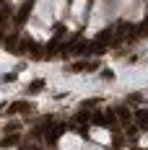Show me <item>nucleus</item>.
I'll list each match as a JSON object with an SVG mask.
<instances>
[{
  "mask_svg": "<svg viewBox=\"0 0 148 150\" xmlns=\"http://www.w3.org/2000/svg\"><path fill=\"white\" fill-rule=\"evenodd\" d=\"M21 52H36V44H34L31 39H24V42H21Z\"/></svg>",
  "mask_w": 148,
  "mask_h": 150,
  "instance_id": "nucleus-5",
  "label": "nucleus"
},
{
  "mask_svg": "<svg viewBox=\"0 0 148 150\" xmlns=\"http://www.w3.org/2000/svg\"><path fill=\"white\" fill-rule=\"evenodd\" d=\"M114 119L125 122V124H130V119H133V114H130V109H125V106H119V109H114Z\"/></svg>",
  "mask_w": 148,
  "mask_h": 150,
  "instance_id": "nucleus-2",
  "label": "nucleus"
},
{
  "mask_svg": "<svg viewBox=\"0 0 148 150\" xmlns=\"http://www.w3.org/2000/svg\"><path fill=\"white\" fill-rule=\"evenodd\" d=\"M42 88H44V80H34V83H31V93H36V91H42Z\"/></svg>",
  "mask_w": 148,
  "mask_h": 150,
  "instance_id": "nucleus-10",
  "label": "nucleus"
},
{
  "mask_svg": "<svg viewBox=\"0 0 148 150\" xmlns=\"http://www.w3.org/2000/svg\"><path fill=\"white\" fill-rule=\"evenodd\" d=\"M109 42H112V29H104L102 34H99V39H96V47L102 49V47H104V44H109Z\"/></svg>",
  "mask_w": 148,
  "mask_h": 150,
  "instance_id": "nucleus-3",
  "label": "nucleus"
},
{
  "mask_svg": "<svg viewBox=\"0 0 148 150\" xmlns=\"http://www.w3.org/2000/svg\"><path fill=\"white\" fill-rule=\"evenodd\" d=\"M138 124L140 127H148V109H140L138 111Z\"/></svg>",
  "mask_w": 148,
  "mask_h": 150,
  "instance_id": "nucleus-6",
  "label": "nucleus"
},
{
  "mask_svg": "<svg viewBox=\"0 0 148 150\" xmlns=\"http://www.w3.org/2000/svg\"><path fill=\"white\" fill-rule=\"evenodd\" d=\"M13 80H16L13 73H11V75H3V83H13Z\"/></svg>",
  "mask_w": 148,
  "mask_h": 150,
  "instance_id": "nucleus-14",
  "label": "nucleus"
},
{
  "mask_svg": "<svg viewBox=\"0 0 148 150\" xmlns=\"http://www.w3.org/2000/svg\"><path fill=\"white\" fill-rule=\"evenodd\" d=\"M29 11H31V0L24 3V8H21V13H18V21H26V18H29Z\"/></svg>",
  "mask_w": 148,
  "mask_h": 150,
  "instance_id": "nucleus-7",
  "label": "nucleus"
},
{
  "mask_svg": "<svg viewBox=\"0 0 148 150\" xmlns=\"http://www.w3.org/2000/svg\"><path fill=\"white\" fill-rule=\"evenodd\" d=\"M16 142H18V137H5V140H3V148H11Z\"/></svg>",
  "mask_w": 148,
  "mask_h": 150,
  "instance_id": "nucleus-11",
  "label": "nucleus"
},
{
  "mask_svg": "<svg viewBox=\"0 0 148 150\" xmlns=\"http://www.w3.org/2000/svg\"><path fill=\"white\" fill-rule=\"evenodd\" d=\"M102 78H104V80H112L114 73H112V70H102Z\"/></svg>",
  "mask_w": 148,
  "mask_h": 150,
  "instance_id": "nucleus-13",
  "label": "nucleus"
},
{
  "mask_svg": "<svg viewBox=\"0 0 148 150\" xmlns=\"http://www.w3.org/2000/svg\"><path fill=\"white\" fill-rule=\"evenodd\" d=\"M91 122L99 124V127H112L117 119H114V111L107 109V111H96V114H91Z\"/></svg>",
  "mask_w": 148,
  "mask_h": 150,
  "instance_id": "nucleus-1",
  "label": "nucleus"
},
{
  "mask_svg": "<svg viewBox=\"0 0 148 150\" xmlns=\"http://www.w3.org/2000/svg\"><path fill=\"white\" fill-rule=\"evenodd\" d=\"M3 44H5V47H16V36H8V39H3Z\"/></svg>",
  "mask_w": 148,
  "mask_h": 150,
  "instance_id": "nucleus-12",
  "label": "nucleus"
},
{
  "mask_svg": "<svg viewBox=\"0 0 148 150\" xmlns=\"http://www.w3.org/2000/svg\"><path fill=\"white\" fill-rule=\"evenodd\" d=\"M146 34H148V16H146V21L138 26V36H146Z\"/></svg>",
  "mask_w": 148,
  "mask_h": 150,
  "instance_id": "nucleus-9",
  "label": "nucleus"
},
{
  "mask_svg": "<svg viewBox=\"0 0 148 150\" xmlns=\"http://www.w3.org/2000/svg\"><path fill=\"white\" fill-rule=\"evenodd\" d=\"M62 129H65V124H57V127H55V129H52V132L47 135V140H49V142H55V140H57V137L62 135Z\"/></svg>",
  "mask_w": 148,
  "mask_h": 150,
  "instance_id": "nucleus-4",
  "label": "nucleus"
},
{
  "mask_svg": "<svg viewBox=\"0 0 148 150\" xmlns=\"http://www.w3.org/2000/svg\"><path fill=\"white\" fill-rule=\"evenodd\" d=\"M29 109H31V106H29V104H24V101H18V104L11 106V111H29Z\"/></svg>",
  "mask_w": 148,
  "mask_h": 150,
  "instance_id": "nucleus-8",
  "label": "nucleus"
}]
</instances>
